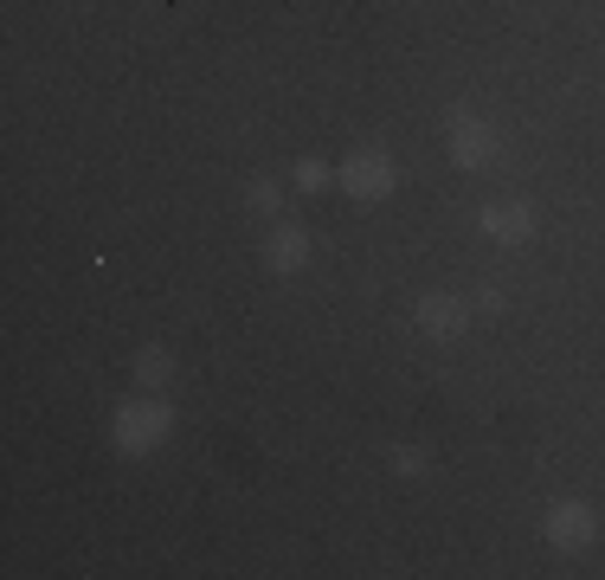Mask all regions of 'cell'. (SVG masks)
<instances>
[{
  "label": "cell",
  "instance_id": "8",
  "mask_svg": "<svg viewBox=\"0 0 605 580\" xmlns=\"http://www.w3.org/2000/svg\"><path fill=\"white\" fill-rule=\"evenodd\" d=\"M168 375H174V361H168V348H142V355H136V381H142V387H161V381H168Z\"/></svg>",
  "mask_w": 605,
  "mask_h": 580
},
{
  "label": "cell",
  "instance_id": "9",
  "mask_svg": "<svg viewBox=\"0 0 605 580\" xmlns=\"http://www.w3.org/2000/svg\"><path fill=\"white\" fill-rule=\"evenodd\" d=\"M393 471H400V477H418V471H425V452H418V445H400V452H393Z\"/></svg>",
  "mask_w": 605,
  "mask_h": 580
},
{
  "label": "cell",
  "instance_id": "4",
  "mask_svg": "<svg viewBox=\"0 0 605 580\" xmlns=\"http://www.w3.org/2000/svg\"><path fill=\"white\" fill-rule=\"evenodd\" d=\"M593 529H599V523H593L586 503H554V509H548V541H554V548H586Z\"/></svg>",
  "mask_w": 605,
  "mask_h": 580
},
{
  "label": "cell",
  "instance_id": "2",
  "mask_svg": "<svg viewBox=\"0 0 605 580\" xmlns=\"http://www.w3.org/2000/svg\"><path fill=\"white\" fill-rule=\"evenodd\" d=\"M341 188L361 193V200H380V193H393V161H386L380 149L348 155V168H341Z\"/></svg>",
  "mask_w": 605,
  "mask_h": 580
},
{
  "label": "cell",
  "instance_id": "10",
  "mask_svg": "<svg viewBox=\"0 0 605 580\" xmlns=\"http://www.w3.org/2000/svg\"><path fill=\"white\" fill-rule=\"evenodd\" d=\"M252 213H277V181H252Z\"/></svg>",
  "mask_w": 605,
  "mask_h": 580
},
{
  "label": "cell",
  "instance_id": "11",
  "mask_svg": "<svg viewBox=\"0 0 605 580\" xmlns=\"http://www.w3.org/2000/svg\"><path fill=\"white\" fill-rule=\"evenodd\" d=\"M322 181H329V168H322V161H302V168H297V188H309V193H316Z\"/></svg>",
  "mask_w": 605,
  "mask_h": 580
},
{
  "label": "cell",
  "instance_id": "3",
  "mask_svg": "<svg viewBox=\"0 0 605 580\" xmlns=\"http://www.w3.org/2000/svg\"><path fill=\"white\" fill-rule=\"evenodd\" d=\"M452 155L464 161V168H484L496 155V129L484 123V116H452Z\"/></svg>",
  "mask_w": 605,
  "mask_h": 580
},
{
  "label": "cell",
  "instance_id": "7",
  "mask_svg": "<svg viewBox=\"0 0 605 580\" xmlns=\"http://www.w3.org/2000/svg\"><path fill=\"white\" fill-rule=\"evenodd\" d=\"M265 259H270V271H297L302 259H309V239H302L297 226H277L270 245H265Z\"/></svg>",
  "mask_w": 605,
  "mask_h": 580
},
{
  "label": "cell",
  "instance_id": "6",
  "mask_svg": "<svg viewBox=\"0 0 605 580\" xmlns=\"http://www.w3.org/2000/svg\"><path fill=\"white\" fill-rule=\"evenodd\" d=\"M418 329H425V336H457V329H464V304L445 297V291H432V297L418 304Z\"/></svg>",
  "mask_w": 605,
  "mask_h": 580
},
{
  "label": "cell",
  "instance_id": "1",
  "mask_svg": "<svg viewBox=\"0 0 605 580\" xmlns=\"http://www.w3.org/2000/svg\"><path fill=\"white\" fill-rule=\"evenodd\" d=\"M161 439H168V407L161 400H136V407L116 413V445L123 452H149Z\"/></svg>",
  "mask_w": 605,
  "mask_h": 580
},
{
  "label": "cell",
  "instance_id": "5",
  "mask_svg": "<svg viewBox=\"0 0 605 580\" xmlns=\"http://www.w3.org/2000/svg\"><path fill=\"white\" fill-rule=\"evenodd\" d=\"M484 232H490V239H509V245H522V239L534 232V220H529L522 200H496V207H484Z\"/></svg>",
  "mask_w": 605,
  "mask_h": 580
}]
</instances>
